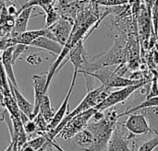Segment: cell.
<instances>
[{"label": "cell", "instance_id": "obj_5", "mask_svg": "<svg viewBox=\"0 0 158 151\" xmlns=\"http://www.w3.org/2000/svg\"><path fill=\"white\" fill-rule=\"evenodd\" d=\"M45 29H46V34H45L46 37L58 42L62 45H65V43L67 42L72 32L73 25L69 19L63 18H59L53 25Z\"/></svg>", "mask_w": 158, "mask_h": 151}, {"label": "cell", "instance_id": "obj_6", "mask_svg": "<svg viewBox=\"0 0 158 151\" xmlns=\"http://www.w3.org/2000/svg\"><path fill=\"white\" fill-rule=\"evenodd\" d=\"M124 125L126 128L135 136L146 135L149 133L153 134L145 117L140 113H137V112L130 113Z\"/></svg>", "mask_w": 158, "mask_h": 151}, {"label": "cell", "instance_id": "obj_26", "mask_svg": "<svg viewBox=\"0 0 158 151\" xmlns=\"http://www.w3.org/2000/svg\"><path fill=\"white\" fill-rule=\"evenodd\" d=\"M26 62L31 66H38L42 63V57L36 54H31L26 57Z\"/></svg>", "mask_w": 158, "mask_h": 151}, {"label": "cell", "instance_id": "obj_15", "mask_svg": "<svg viewBox=\"0 0 158 151\" xmlns=\"http://www.w3.org/2000/svg\"><path fill=\"white\" fill-rule=\"evenodd\" d=\"M137 112L142 113L145 117L153 134H158V106L143 108L138 110Z\"/></svg>", "mask_w": 158, "mask_h": 151}, {"label": "cell", "instance_id": "obj_2", "mask_svg": "<svg viewBox=\"0 0 158 151\" xmlns=\"http://www.w3.org/2000/svg\"><path fill=\"white\" fill-rule=\"evenodd\" d=\"M135 135L131 133L124 124L117 123L107 145V150H134L139 149L133 139Z\"/></svg>", "mask_w": 158, "mask_h": 151}, {"label": "cell", "instance_id": "obj_28", "mask_svg": "<svg viewBox=\"0 0 158 151\" xmlns=\"http://www.w3.org/2000/svg\"><path fill=\"white\" fill-rule=\"evenodd\" d=\"M6 10H7V13L11 16H14L16 17L18 15V12H19V9L17 8V6L15 5H10L6 7Z\"/></svg>", "mask_w": 158, "mask_h": 151}, {"label": "cell", "instance_id": "obj_11", "mask_svg": "<svg viewBox=\"0 0 158 151\" xmlns=\"http://www.w3.org/2000/svg\"><path fill=\"white\" fill-rule=\"evenodd\" d=\"M13 49H14V45L13 46H9L7 48H6L5 50H3L2 54H1V62L3 64V66L6 70V76L8 77V79L13 83V85L16 88H19L18 86V82L14 74V69H13V61H12V53H13Z\"/></svg>", "mask_w": 158, "mask_h": 151}, {"label": "cell", "instance_id": "obj_20", "mask_svg": "<svg viewBox=\"0 0 158 151\" xmlns=\"http://www.w3.org/2000/svg\"><path fill=\"white\" fill-rule=\"evenodd\" d=\"M56 1V0H29L25 5H23L20 7V9H23V8L28 7V6H41L44 9V11H46L49 8L54 7V5H55V2Z\"/></svg>", "mask_w": 158, "mask_h": 151}, {"label": "cell", "instance_id": "obj_21", "mask_svg": "<svg viewBox=\"0 0 158 151\" xmlns=\"http://www.w3.org/2000/svg\"><path fill=\"white\" fill-rule=\"evenodd\" d=\"M44 13H45V28L50 27L60 18L58 13L55 10L54 7L49 8L48 10L44 11Z\"/></svg>", "mask_w": 158, "mask_h": 151}, {"label": "cell", "instance_id": "obj_1", "mask_svg": "<svg viewBox=\"0 0 158 151\" xmlns=\"http://www.w3.org/2000/svg\"><path fill=\"white\" fill-rule=\"evenodd\" d=\"M104 117L99 121L90 119L86 128L94 136V145L91 150H106L108 141L118 123V114L113 107L106 109Z\"/></svg>", "mask_w": 158, "mask_h": 151}, {"label": "cell", "instance_id": "obj_29", "mask_svg": "<svg viewBox=\"0 0 158 151\" xmlns=\"http://www.w3.org/2000/svg\"><path fill=\"white\" fill-rule=\"evenodd\" d=\"M2 106H3V105H2V103L0 102V112H1V107H2Z\"/></svg>", "mask_w": 158, "mask_h": 151}, {"label": "cell", "instance_id": "obj_10", "mask_svg": "<svg viewBox=\"0 0 158 151\" xmlns=\"http://www.w3.org/2000/svg\"><path fill=\"white\" fill-rule=\"evenodd\" d=\"M30 46L45 50L53 55H58L61 53L64 45L46 36H40L36 40H34Z\"/></svg>", "mask_w": 158, "mask_h": 151}, {"label": "cell", "instance_id": "obj_30", "mask_svg": "<svg viewBox=\"0 0 158 151\" xmlns=\"http://www.w3.org/2000/svg\"><path fill=\"white\" fill-rule=\"evenodd\" d=\"M157 85H158V79H157Z\"/></svg>", "mask_w": 158, "mask_h": 151}, {"label": "cell", "instance_id": "obj_25", "mask_svg": "<svg viewBox=\"0 0 158 151\" xmlns=\"http://www.w3.org/2000/svg\"><path fill=\"white\" fill-rule=\"evenodd\" d=\"M98 5L106 6H118L125 5L130 2V0H97Z\"/></svg>", "mask_w": 158, "mask_h": 151}, {"label": "cell", "instance_id": "obj_22", "mask_svg": "<svg viewBox=\"0 0 158 151\" xmlns=\"http://www.w3.org/2000/svg\"><path fill=\"white\" fill-rule=\"evenodd\" d=\"M158 147V134H156L153 138L149 139L146 142H143L138 149L139 151H151L156 149Z\"/></svg>", "mask_w": 158, "mask_h": 151}, {"label": "cell", "instance_id": "obj_27", "mask_svg": "<svg viewBox=\"0 0 158 151\" xmlns=\"http://www.w3.org/2000/svg\"><path fill=\"white\" fill-rule=\"evenodd\" d=\"M155 96H158L157 77H155L151 81V88H150V89L148 91L147 98H151V97H155Z\"/></svg>", "mask_w": 158, "mask_h": 151}, {"label": "cell", "instance_id": "obj_17", "mask_svg": "<svg viewBox=\"0 0 158 151\" xmlns=\"http://www.w3.org/2000/svg\"><path fill=\"white\" fill-rule=\"evenodd\" d=\"M39 112L43 114L44 118L45 119V121L47 123H50V121L52 120V118L55 115L54 110L51 107V101H50L49 96L47 94H44L41 101Z\"/></svg>", "mask_w": 158, "mask_h": 151}, {"label": "cell", "instance_id": "obj_19", "mask_svg": "<svg viewBox=\"0 0 158 151\" xmlns=\"http://www.w3.org/2000/svg\"><path fill=\"white\" fill-rule=\"evenodd\" d=\"M0 88L2 90L3 95H11L12 92L10 90L8 77L6 76V70L3 66L2 62H0Z\"/></svg>", "mask_w": 158, "mask_h": 151}, {"label": "cell", "instance_id": "obj_3", "mask_svg": "<svg viewBox=\"0 0 158 151\" xmlns=\"http://www.w3.org/2000/svg\"><path fill=\"white\" fill-rule=\"evenodd\" d=\"M97 112L96 108H91L85 112H82L75 116H73L60 130V132L57 134L56 137H61L65 140L72 138L76 134H78L80 131L86 128L87 124L89 123L90 119L93 117V115Z\"/></svg>", "mask_w": 158, "mask_h": 151}, {"label": "cell", "instance_id": "obj_16", "mask_svg": "<svg viewBox=\"0 0 158 151\" xmlns=\"http://www.w3.org/2000/svg\"><path fill=\"white\" fill-rule=\"evenodd\" d=\"M3 106L6 107V111L10 115L20 118V110L17 104V101L14 96L11 95H4L3 97Z\"/></svg>", "mask_w": 158, "mask_h": 151}, {"label": "cell", "instance_id": "obj_7", "mask_svg": "<svg viewBox=\"0 0 158 151\" xmlns=\"http://www.w3.org/2000/svg\"><path fill=\"white\" fill-rule=\"evenodd\" d=\"M46 81H47V73H42L32 76L33 82V91H34V104L33 112L31 116V119H33L39 113L40 103L44 94H46Z\"/></svg>", "mask_w": 158, "mask_h": 151}, {"label": "cell", "instance_id": "obj_8", "mask_svg": "<svg viewBox=\"0 0 158 151\" xmlns=\"http://www.w3.org/2000/svg\"><path fill=\"white\" fill-rule=\"evenodd\" d=\"M79 73L73 72L72 80H71V83H70L69 89V91H68V93H67L64 101H62L60 107L55 113L54 117L52 118V120L50 121V123H48V125H47V133L53 131L61 123V121L64 119V117L69 113V98H70V96L72 94V91H73V89H74V86H75V83H76V78H77V75Z\"/></svg>", "mask_w": 158, "mask_h": 151}, {"label": "cell", "instance_id": "obj_4", "mask_svg": "<svg viewBox=\"0 0 158 151\" xmlns=\"http://www.w3.org/2000/svg\"><path fill=\"white\" fill-rule=\"evenodd\" d=\"M151 80L144 82V83H141V84H137V85H131V86H128L125 88H120V89L117 90V91H113L110 92L107 97L99 104H97L95 106L97 111H106V109H109L111 107H114L119 103H123L124 101H126L135 91H137L141 87L144 86L145 84H147L148 82H150Z\"/></svg>", "mask_w": 158, "mask_h": 151}, {"label": "cell", "instance_id": "obj_12", "mask_svg": "<svg viewBox=\"0 0 158 151\" xmlns=\"http://www.w3.org/2000/svg\"><path fill=\"white\" fill-rule=\"evenodd\" d=\"M8 82H9L10 90H11L12 95L14 96V98L17 101V104H18L19 110L23 113H25L27 116H29V118L31 119V116L32 112H33V104H31L29 101H27V99H25V97L19 91V88H16L9 79H8Z\"/></svg>", "mask_w": 158, "mask_h": 151}, {"label": "cell", "instance_id": "obj_14", "mask_svg": "<svg viewBox=\"0 0 158 151\" xmlns=\"http://www.w3.org/2000/svg\"><path fill=\"white\" fill-rule=\"evenodd\" d=\"M72 139L74 147L80 149L91 150L94 145V136L87 128L80 131L72 137Z\"/></svg>", "mask_w": 158, "mask_h": 151}, {"label": "cell", "instance_id": "obj_9", "mask_svg": "<svg viewBox=\"0 0 158 151\" xmlns=\"http://www.w3.org/2000/svg\"><path fill=\"white\" fill-rule=\"evenodd\" d=\"M32 10H33V6H28V7L19 10L18 15L16 16V18H15L14 27L10 32V37H15L18 34L24 32L27 30L28 21L30 19Z\"/></svg>", "mask_w": 158, "mask_h": 151}, {"label": "cell", "instance_id": "obj_24", "mask_svg": "<svg viewBox=\"0 0 158 151\" xmlns=\"http://www.w3.org/2000/svg\"><path fill=\"white\" fill-rule=\"evenodd\" d=\"M23 126H24L25 132L27 133V135L29 137H31L34 133H37L38 129H37V125H36V123L34 122V120H31V119L27 120L25 123H23Z\"/></svg>", "mask_w": 158, "mask_h": 151}, {"label": "cell", "instance_id": "obj_23", "mask_svg": "<svg viewBox=\"0 0 158 151\" xmlns=\"http://www.w3.org/2000/svg\"><path fill=\"white\" fill-rule=\"evenodd\" d=\"M28 48V45L25 44H21V43H17L14 45V49H13V53H12V61L13 64H15V62L17 61V59H19V57L24 53V51Z\"/></svg>", "mask_w": 158, "mask_h": 151}, {"label": "cell", "instance_id": "obj_13", "mask_svg": "<svg viewBox=\"0 0 158 151\" xmlns=\"http://www.w3.org/2000/svg\"><path fill=\"white\" fill-rule=\"evenodd\" d=\"M45 34H46V29H41V30H25L24 32H21L17 36L10 37V38L14 45L17 43H21L30 46L34 40H36L40 36H45Z\"/></svg>", "mask_w": 158, "mask_h": 151}, {"label": "cell", "instance_id": "obj_18", "mask_svg": "<svg viewBox=\"0 0 158 151\" xmlns=\"http://www.w3.org/2000/svg\"><path fill=\"white\" fill-rule=\"evenodd\" d=\"M153 106H158V96L155 97H151V98H147L146 101H143L142 103H140L139 105H136L135 107H132L131 109H128L125 113H119L118 114V118L125 116V115H129L130 113H132L134 112H137L140 109L143 108H146V107H153Z\"/></svg>", "mask_w": 158, "mask_h": 151}]
</instances>
